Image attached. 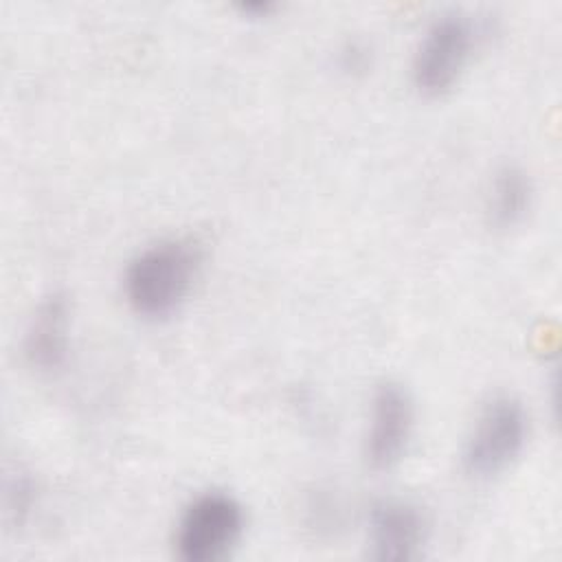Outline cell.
I'll list each match as a JSON object with an SVG mask.
<instances>
[{
    "instance_id": "5",
    "label": "cell",
    "mask_w": 562,
    "mask_h": 562,
    "mask_svg": "<svg viewBox=\"0 0 562 562\" xmlns=\"http://www.w3.org/2000/svg\"><path fill=\"white\" fill-rule=\"evenodd\" d=\"M415 408L408 391L397 382H382L371 397V419L364 457L373 470H391L408 450Z\"/></svg>"
},
{
    "instance_id": "1",
    "label": "cell",
    "mask_w": 562,
    "mask_h": 562,
    "mask_svg": "<svg viewBox=\"0 0 562 562\" xmlns=\"http://www.w3.org/2000/svg\"><path fill=\"white\" fill-rule=\"evenodd\" d=\"M202 266V250L189 237L160 239L125 268L123 292L130 307L149 321L176 314L189 299Z\"/></svg>"
},
{
    "instance_id": "10",
    "label": "cell",
    "mask_w": 562,
    "mask_h": 562,
    "mask_svg": "<svg viewBox=\"0 0 562 562\" xmlns=\"http://www.w3.org/2000/svg\"><path fill=\"white\" fill-rule=\"evenodd\" d=\"M338 66L347 75L364 72L371 66V48L362 40H347L338 48Z\"/></svg>"
},
{
    "instance_id": "6",
    "label": "cell",
    "mask_w": 562,
    "mask_h": 562,
    "mask_svg": "<svg viewBox=\"0 0 562 562\" xmlns=\"http://www.w3.org/2000/svg\"><path fill=\"white\" fill-rule=\"evenodd\" d=\"M426 518L404 498H382L369 514V542L375 560H413L426 542Z\"/></svg>"
},
{
    "instance_id": "9",
    "label": "cell",
    "mask_w": 562,
    "mask_h": 562,
    "mask_svg": "<svg viewBox=\"0 0 562 562\" xmlns=\"http://www.w3.org/2000/svg\"><path fill=\"white\" fill-rule=\"evenodd\" d=\"M33 483L29 476L18 474L4 485V516L11 525H22L33 505Z\"/></svg>"
},
{
    "instance_id": "11",
    "label": "cell",
    "mask_w": 562,
    "mask_h": 562,
    "mask_svg": "<svg viewBox=\"0 0 562 562\" xmlns=\"http://www.w3.org/2000/svg\"><path fill=\"white\" fill-rule=\"evenodd\" d=\"M239 9L248 15H268L272 11L270 2H241Z\"/></svg>"
},
{
    "instance_id": "3",
    "label": "cell",
    "mask_w": 562,
    "mask_h": 562,
    "mask_svg": "<svg viewBox=\"0 0 562 562\" xmlns=\"http://www.w3.org/2000/svg\"><path fill=\"white\" fill-rule=\"evenodd\" d=\"M246 527L241 503L226 492L193 498L176 529V551L184 562H217L239 542Z\"/></svg>"
},
{
    "instance_id": "4",
    "label": "cell",
    "mask_w": 562,
    "mask_h": 562,
    "mask_svg": "<svg viewBox=\"0 0 562 562\" xmlns=\"http://www.w3.org/2000/svg\"><path fill=\"white\" fill-rule=\"evenodd\" d=\"M474 48V29L472 22L459 13H441L424 31L415 55H413V83L426 97H441L452 90Z\"/></svg>"
},
{
    "instance_id": "2",
    "label": "cell",
    "mask_w": 562,
    "mask_h": 562,
    "mask_svg": "<svg viewBox=\"0 0 562 562\" xmlns=\"http://www.w3.org/2000/svg\"><path fill=\"white\" fill-rule=\"evenodd\" d=\"M529 417L512 395L492 397L479 413L463 448V468L476 479L505 472L525 450Z\"/></svg>"
},
{
    "instance_id": "8",
    "label": "cell",
    "mask_w": 562,
    "mask_h": 562,
    "mask_svg": "<svg viewBox=\"0 0 562 562\" xmlns=\"http://www.w3.org/2000/svg\"><path fill=\"white\" fill-rule=\"evenodd\" d=\"M533 204V180L514 162L498 167L485 193V217L496 231L518 226Z\"/></svg>"
},
{
    "instance_id": "7",
    "label": "cell",
    "mask_w": 562,
    "mask_h": 562,
    "mask_svg": "<svg viewBox=\"0 0 562 562\" xmlns=\"http://www.w3.org/2000/svg\"><path fill=\"white\" fill-rule=\"evenodd\" d=\"M70 353V303L64 292H50L35 310L26 334L24 356L37 371H57Z\"/></svg>"
}]
</instances>
